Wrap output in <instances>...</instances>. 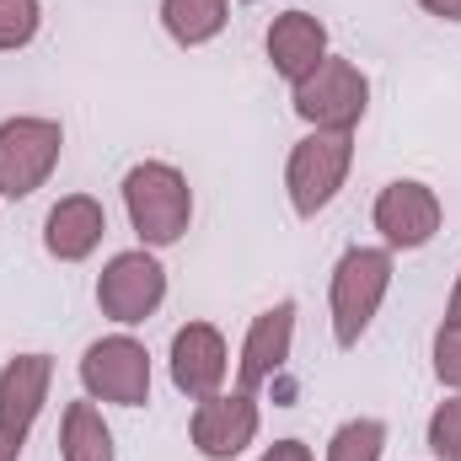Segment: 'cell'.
Instances as JSON below:
<instances>
[{
    "instance_id": "cell-26",
    "label": "cell",
    "mask_w": 461,
    "mask_h": 461,
    "mask_svg": "<svg viewBox=\"0 0 461 461\" xmlns=\"http://www.w3.org/2000/svg\"><path fill=\"white\" fill-rule=\"evenodd\" d=\"M0 204H5V199H0Z\"/></svg>"
},
{
    "instance_id": "cell-10",
    "label": "cell",
    "mask_w": 461,
    "mask_h": 461,
    "mask_svg": "<svg viewBox=\"0 0 461 461\" xmlns=\"http://www.w3.org/2000/svg\"><path fill=\"white\" fill-rule=\"evenodd\" d=\"M230 370H236V359H230V344L215 322H183V328L172 333L167 375H172V386H177L188 402H204V397L226 392Z\"/></svg>"
},
{
    "instance_id": "cell-15",
    "label": "cell",
    "mask_w": 461,
    "mask_h": 461,
    "mask_svg": "<svg viewBox=\"0 0 461 461\" xmlns=\"http://www.w3.org/2000/svg\"><path fill=\"white\" fill-rule=\"evenodd\" d=\"M59 461H118L113 429L103 419V408L92 397L65 402L59 413Z\"/></svg>"
},
{
    "instance_id": "cell-7",
    "label": "cell",
    "mask_w": 461,
    "mask_h": 461,
    "mask_svg": "<svg viewBox=\"0 0 461 461\" xmlns=\"http://www.w3.org/2000/svg\"><path fill=\"white\" fill-rule=\"evenodd\" d=\"M290 108L306 129H333V134H354L365 113H370V76L344 59V54H328L306 81L290 86Z\"/></svg>"
},
{
    "instance_id": "cell-12",
    "label": "cell",
    "mask_w": 461,
    "mask_h": 461,
    "mask_svg": "<svg viewBox=\"0 0 461 461\" xmlns=\"http://www.w3.org/2000/svg\"><path fill=\"white\" fill-rule=\"evenodd\" d=\"M263 54H268V70L285 81V86H295V81H306L328 54H333V43H328V22L322 16H312V11H279L274 22H268V32H263Z\"/></svg>"
},
{
    "instance_id": "cell-5",
    "label": "cell",
    "mask_w": 461,
    "mask_h": 461,
    "mask_svg": "<svg viewBox=\"0 0 461 461\" xmlns=\"http://www.w3.org/2000/svg\"><path fill=\"white\" fill-rule=\"evenodd\" d=\"M81 392L103 408H145L150 402V386H156V365H150V348L140 344L134 333H108V339H92L81 348Z\"/></svg>"
},
{
    "instance_id": "cell-4",
    "label": "cell",
    "mask_w": 461,
    "mask_h": 461,
    "mask_svg": "<svg viewBox=\"0 0 461 461\" xmlns=\"http://www.w3.org/2000/svg\"><path fill=\"white\" fill-rule=\"evenodd\" d=\"M65 156V123L49 113L0 118V199L22 204L38 188H49L54 167Z\"/></svg>"
},
{
    "instance_id": "cell-25",
    "label": "cell",
    "mask_w": 461,
    "mask_h": 461,
    "mask_svg": "<svg viewBox=\"0 0 461 461\" xmlns=\"http://www.w3.org/2000/svg\"><path fill=\"white\" fill-rule=\"evenodd\" d=\"M241 5H263V0H241Z\"/></svg>"
},
{
    "instance_id": "cell-14",
    "label": "cell",
    "mask_w": 461,
    "mask_h": 461,
    "mask_svg": "<svg viewBox=\"0 0 461 461\" xmlns=\"http://www.w3.org/2000/svg\"><path fill=\"white\" fill-rule=\"evenodd\" d=\"M108 236V210L92 194H65L43 215V252L54 263H86Z\"/></svg>"
},
{
    "instance_id": "cell-22",
    "label": "cell",
    "mask_w": 461,
    "mask_h": 461,
    "mask_svg": "<svg viewBox=\"0 0 461 461\" xmlns=\"http://www.w3.org/2000/svg\"><path fill=\"white\" fill-rule=\"evenodd\" d=\"M424 16H435V22H451V27H461V0H413Z\"/></svg>"
},
{
    "instance_id": "cell-11",
    "label": "cell",
    "mask_w": 461,
    "mask_h": 461,
    "mask_svg": "<svg viewBox=\"0 0 461 461\" xmlns=\"http://www.w3.org/2000/svg\"><path fill=\"white\" fill-rule=\"evenodd\" d=\"M295 317H301V306L285 295V301L263 306V312L247 322V339L236 348V386H241V392L258 397V392L290 365V354H295Z\"/></svg>"
},
{
    "instance_id": "cell-18",
    "label": "cell",
    "mask_w": 461,
    "mask_h": 461,
    "mask_svg": "<svg viewBox=\"0 0 461 461\" xmlns=\"http://www.w3.org/2000/svg\"><path fill=\"white\" fill-rule=\"evenodd\" d=\"M43 32V0H0V54L32 49Z\"/></svg>"
},
{
    "instance_id": "cell-1",
    "label": "cell",
    "mask_w": 461,
    "mask_h": 461,
    "mask_svg": "<svg viewBox=\"0 0 461 461\" xmlns=\"http://www.w3.org/2000/svg\"><path fill=\"white\" fill-rule=\"evenodd\" d=\"M392 279H397V252L392 247H365L354 241L339 252L333 263V279H328V322H333V344L359 348L370 339L386 295H392Z\"/></svg>"
},
{
    "instance_id": "cell-24",
    "label": "cell",
    "mask_w": 461,
    "mask_h": 461,
    "mask_svg": "<svg viewBox=\"0 0 461 461\" xmlns=\"http://www.w3.org/2000/svg\"><path fill=\"white\" fill-rule=\"evenodd\" d=\"M440 322H461V268H456V279H451V295H446V317Z\"/></svg>"
},
{
    "instance_id": "cell-2",
    "label": "cell",
    "mask_w": 461,
    "mask_h": 461,
    "mask_svg": "<svg viewBox=\"0 0 461 461\" xmlns=\"http://www.w3.org/2000/svg\"><path fill=\"white\" fill-rule=\"evenodd\" d=\"M123 194V215H129V230L140 236V247L150 252H167L177 247L188 230H194V183L183 167L172 161H134L118 183Z\"/></svg>"
},
{
    "instance_id": "cell-21",
    "label": "cell",
    "mask_w": 461,
    "mask_h": 461,
    "mask_svg": "<svg viewBox=\"0 0 461 461\" xmlns=\"http://www.w3.org/2000/svg\"><path fill=\"white\" fill-rule=\"evenodd\" d=\"M258 461H317V456H312V446H306V440L285 435V440H274V446H268Z\"/></svg>"
},
{
    "instance_id": "cell-16",
    "label": "cell",
    "mask_w": 461,
    "mask_h": 461,
    "mask_svg": "<svg viewBox=\"0 0 461 461\" xmlns=\"http://www.w3.org/2000/svg\"><path fill=\"white\" fill-rule=\"evenodd\" d=\"M156 16L177 49H210L230 27V0H161Z\"/></svg>"
},
{
    "instance_id": "cell-20",
    "label": "cell",
    "mask_w": 461,
    "mask_h": 461,
    "mask_svg": "<svg viewBox=\"0 0 461 461\" xmlns=\"http://www.w3.org/2000/svg\"><path fill=\"white\" fill-rule=\"evenodd\" d=\"M429 365H435L440 392H456V397H461V322H440V328H435Z\"/></svg>"
},
{
    "instance_id": "cell-17",
    "label": "cell",
    "mask_w": 461,
    "mask_h": 461,
    "mask_svg": "<svg viewBox=\"0 0 461 461\" xmlns=\"http://www.w3.org/2000/svg\"><path fill=\"white\" fill-rule=\"evenodd\" d=\"M381 456H386V419H375V413L344 419L328 435V451H322V461H381Z\"/></svg>"
},
{
    "instance_id": "cell-6",
    "label": "cell",
    "mask_w": 461,
    "mask_h": 461,
    "mask_svg": "<svg viewBox=\"0 0 461 461\" xmlns=\"http://www.w3.org/2000/svg\"><path fill=\"white\" fill-rule=\"evenodd\" d=\"M167 263H161V252H150V247H129V252H113L108 263H103V274H97V312L113 322V328H145L161 306H167Z\"/></svg>"
},
{
    "instance_id": "cell-9",
    "label": "cell",
    "mask_w": 461,
    "mask_h": 461,
    "mask_svg": "<svg viewBox=\"0 0 461 461\" xmlns=\"http://www.w3.org/2000/svg\"><path fill=\"white\" fill-rule=\"evenodd\" d=\"M258 429H263V408H258V397L241 392V386L194 402V413H188V446L204 461L247 456V451L258 446Z\"/></svg>"
},
{
    "instance_id": "cell-13",
    "label": "cell",
    "mask_w": 461,
    "mask_h": 461,
    "mask_svg": "<svg viewBox=\"0 0 461 461\" xmlns=\"http://www.w3.org/2000/svg\"><path fill=\"white\" fill-rule=\"evenodd\" d=\"M49 386H54V354H43V348L11 354L0 365V424L27 440L49 408Z\"/></svg>"
},
{
    "instance_id": "cell-3",
    "label": "cell",
    "mask_w": 461,
    "mask_h": 461,
    "mask_svg": "<svg viewBox=\"0 0 461 461\" xmlns=\"http://www.w3.org/2000/svg\"><path fill=\"white\" fill-rule=\"evenodd\" d=\"M348 172H354V134L333 129H306L290 156H285V199L295 210V221H317L339 204Z\"/></svg>"
},
{
    "instance_id": "cell-23",
    "label": "cell",
    "mask_w": 461,
    "mask_h": 461,
    "mask_svg": "<svg viewBox=\"0 0 461 461\" xmlns=\"http://www.w3.org/2000/svg\"><path fill=\"white\" fill-rule=\"evenodd\" d=\"M22 446H27V440H22V435H11V429L0 424V461H22Z\"/></svg>"
},
{
    "instance_id": "cell-8",
    "label": "cell",
    "mask_w": 461,
    "mask_h": 461,
    "mask_svg": "<svg viewBox=\"0 0 461 461\" xmlns=\"http://www.w3.org/2000/svg\"><path fill=\"white\" fill-rule=\"evenodd\" d=\"M370 226L381 230V247L392 252H424L446 226V204L424 177H392L370 204Z\"/></svg>"
},
{
    "instance_id": "cell-19",
    "label": "cell",
    "mask_w": 461,
    "mask_h": 461,
    "mask_svg": "<svg viewBox=\"0 0 461 461\" xmlns=\"http://www.w3.org/2000/svg\"><path fill=\"white\" fill-rule=\"evenodd\" d=\"M424 446H429L435 461H461V397L456 392H446L435 402V413L424 424Z\"/></svg>"
}]
</instances>
